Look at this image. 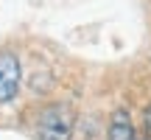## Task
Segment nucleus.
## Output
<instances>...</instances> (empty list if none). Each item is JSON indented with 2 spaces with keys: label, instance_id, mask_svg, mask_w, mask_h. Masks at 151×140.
Segmentation results:
<instances>
[{
  "label": "nucleus",
  "instance_id": "20e7f679",
  "mask_svg": "<svg viewBox=\"0 0 151 140\" xmlns=\"http://www.w3.org/2000/svg\"><path fill=\"white\" fill-rule=\"evenodd\" d=\"M146 140H151V104H148V107H146Z\"/></svg>",
  "mask_w": 151,
  "mask_h": 140
},
{
  "label": "nucleus",
  "instance_id": "7ed1b4c3",
  "mask_svg": "<svg viewBox=\"0 0 151 140\" xmlns=\"http://www.w3.org/2000/svg\"><path fill=\"white\" fill-rule=\"evenodd\" d=\"M106 140H137L132 115L126 112V109H115V112H112L109 126H106Z\"/></svg>",
  "mask_w": 151,
  "mask_h": 140
},
{
  "label": "nucleus",
  "instance_id": "f257e3e1",
  "mask_svg": "<svg viewBox=\"0 0 151 140\" xmlns=\"http://www.w3.org/2000/svg\"><path fill=\"white\" fill-rule=\"evenodd\" d=\"M76 129V112L67 104H48L37 118L39 140H70Z\"/></svg>",
  "mask_w": 151,
  "mask_h": 140
},
{
  "label": "nucleus",
  "instance_id": "f03ea898",
  "mask_svg": "<svg viewBox=\"0 0 151 140\" xmlns=\"http://www.w3.org/2000/svg\"><path fill=\"white\" fill-rule=\"evenodd\" d=\"M20 79H22L20 59H17L11 51H3V53H0V104H9V101L17 98V92H20Z\"/></svg>",
  "mask_w": 151,
  "mask_h": 140
}]
</instances>
